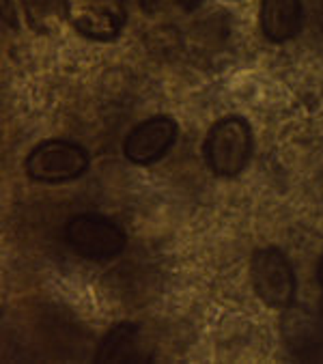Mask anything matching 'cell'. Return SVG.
<instances>
[{"instance_id":"1","label":"cell","mask_w":323,"mask_h":364,"mask_svg":"<svg viewBox=\"0 0 323 364\" xmlns=\"http://www.w3.org/2000/svg\"><path fill=\"white\" fill-rule=\"evenodd\" d=\"M205 162L218 177H237L244 173L253 156V129L244 117L218 119L205 138Z\"/></svg>"},{"instance_id":"2","label":"cell","mask_w":323,"mask_h":364,"mask_svg":"<svg viewBox=\"0 0 323 364\" xmlns=\"http://www.w3.org/2000/svg\"><path fill=\"white\" fill-rule=\"evenodd\" d=\"M91 166L89 151L73 140L48 138L26 156L24 171L37 183H65L83 177Z\"/></svg>"},{"instance_id":"3","label":"cell","mask_w":323,"mask_h":364,"mask_svg":"<svg viewBox=\"0 0 323 364\" xmlns=\"http://www.w3.org/2000/svg\"><path fill=\"white\" fill-rule=\"evenodd\" d=\"M65 242L75 255L89 261H108L125 250L127 235L106 215L78 213L65 225Z\"/></svg>"},{"instance_id":"4","label":"cell","mask_w":323,"mask_h":364,"mask_svg":"<svg viewBox=\"0 0 323 364\" xmlns=\"http://www.w3.org/2000/svg\"><path fill=\"white\" fill-rule=\"evenodd\" d=\"M250 274L259 300H263L268 306L289 309L293 304L297 280H295V269L282 250L274 246L257 250L253 255Z\"/></svg>"},{"instance_id":"5","label":"cell","mask_w":323,"mask_h":364,"mask_svg":"<svg viewBox=\"0 0 323 364\" xmlns=\"http://www.w3.org/2000/svg\"><path fill=\"white\" fill-rule=\"evenodd\" d=\"M179 127L173 117L157 114L140 121L123 142V156L138 166L153 164L164 158L177 140Z\"/></svg>"},{"instance_id":"6","label":"cell","mask_w":323,"mask_h":364,"mask_svg":"<svg viewBox=\"0 0 323 364\" xmlns=\"http://www.w3.org/2000/svg\"><path fill=\"white\" fill-rule=\"evenodd\" d=\"M69 22L95 41H112L125 26V0H71Z\"/></svg>"},{"instance_id":"7","label":"cell","mask_w":323,"mask_h":364,"mask_svg":"<svg viewBox=\"0 0 323 364\" xmlns=\"http://www.w3.org/2000/svg\"><path fill=\"white\" fill-rule=\"evenodd\" d=\"M259 26L268 41L285 43L302 28V0H261Z\"/></svg>"},{"instance_id":"8","label":"cell","mask_w":323,"mask_h":364,"mask_svg":"<svg viewBox=\"0 0 323 364\" xmlns=\"http://www.w3.org/2000/svg\"><path fill=\"white\" fill-rule=\"evenodd\" d=\"M20 7L33 33L54 35L69 20L71 0H20Z\"/></svg>"},{"instance_id":"9","label":"cell","mask_w":323,"mask_h":364,"mask_svg":"<svg viewBox=\"0 0 323 364\" xmlns=\"http://www.w3.org/2000/svg\"><path fill=\"white\" fill-rule=\"evenodd\" d=\"M138 345H140V328L136 323H119L104 336L95 360L97 362L136 360L142 355Z\"/></svg>"},{"instance_id":"10","label":"cell","mask_w":323,"mask_h":364,"mask_svg":"<svg viewBox=\"0 0 323 364\" xmlns=\"http://www.w3.org/2000/svg\"><path fill=\"white\" fill-rule=\"evenodd\" d=\"M138 5L147 16H162L173 11H192L201 5V0H138Z\"/></svg>"},{"instance_id":"11","label":"cell","mask_w":323,"mask_h":364,"mask_svg":"<svg viewBox=\"0 0 323 364\" xmlns=\"http://www.w3.org/2000/svg\"><path fill=\"white\" fill-rule=\"evenodd\" d=\"M0 7H3V18L9 26H18V14L14 9V0H0Z\"/></svg>"},{"instance_id":"12","label":"cell","mask_w":323,"mask_h":364,"mask_svg":"<svg viewBox=\"0 0 323 364\" xmlns=\"http://www.w3.org/2000/svg\"><path fill=\"white\" fill-rule=\"evenodd\" d=\"M317 280H319V284H321V289H323V255H321L319 265H317Z\"/></svg>"},{"instance_id":"13","label":"cell","mask_w":323,"mask_h":364,"mask_svg":"<svg viewBox=\"0 0 323 364\" xmlns=\"http://www.w3.org/2000/svg\"><path fill=\"white\" fill-rule=\"evenodd\" d=\"M321 311H323V300H321Z\"/></svg>"}]
</instances>
